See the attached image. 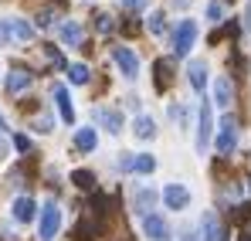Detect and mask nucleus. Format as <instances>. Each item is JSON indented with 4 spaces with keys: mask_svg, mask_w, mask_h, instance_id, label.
Wrapping results in <instances>:
<instances>
[{
    "mask_svg": "<svg viewBox=\"0 0 251 241\" xmlns=\"http://www.w3.org/2000/svg\"><path fill=\"white\" fill-rule=\"evenodd\" d=\"M238 146V119L234 116H224L217 122V153L221 157H231Z\"/></svg>",
    "mask_w": 251,
    "mask_h": 241,
    "instance_id": "f257e3e1",
    "label": "nucleus"
},
{
    "mask_svg": "<svg viewBox=\"0 0 251 241\" xmlns=\"http://www.w3.org/2000/svg\"><path fill=\"white\" fill-rule=\"evenodd\" d=\"M194 41H197V24H194V21H180L176 38H173V54H176V58H187L190 48H194Z\"/></svg>",
    "mask_w": 251,
    "mask_h": 241,
    "instance_id": "f03ea898",
    "label": "nucleus"
},
{
    "mask_svg": "<svg viewBox=\"0 0 251 241\" xmlns=\"http://www.w3.org/2000/svg\"><path fill=\"white\" fill-rule=\"evenodd\" d=\"M58 228H61V207L54 201H48L41 207V241H54Z\"/></svg>",
    "mask_w": 251,
    "mask_h": 241,
    "instance_id": "7ed1b4c3",
    "label": "nucleus"
},
{
    "mask_svg": "<svg viewBox=\"0 0 251 241\" xmlns=\"http://www.w3.org/2000/svg\"><path fill=\"white\" fill-rule=\"evenodd\" d=\"M210 136H214V112H210V102H201V112H197V150L201 153L210 146Z\"/></svg>",
    "mask_w": 251,
    "mask_h": 241,
    "instance_id": "20e7f679",
    "label": "nucleus"
},
{
    "mask_svg": "<svg viewBox=\"0 0 251 241\" xmlns=\"http://www.w3.org/2000/svg\"><path fill=\"white\" fill-rule=\"evenodd\" d=\"M163 204H167L170 211H183L190 204V190L183 184H167L163 187Z\"/></svg>",
    "mask_w": 251,
    "mask_h": 241,
    "instance_id": "39448f33",
    "label": "nucleus"
},
{
    "mask_svg": "<svg viewBox=\"0 0 251 241\" xmlns=\"http://www.w3.org/2000/svg\"><path fill=\"white\" fill-rule=\"evenodd\" d=\"M143 231L150 241H167L170 238V224L163 221V214H146L143 217Z\"/></svg>",
    "mask_w": 251,
    "mask_h": 241,
    "instance_id": "423d86ee",
    "label": "nucleus"
},
{
    "mask_svg": "<svg viewBox=\"0 0 251 241\" xmlns=\"http://www.w3.org/2000/svg\"><path fill=\"white\" fill-rule=\"evenodd\" d=\"M95 238H102V217L95 214H85L82 221H78V228H75V241H95Z\"/></svg>",
    "mask_w": 251,
    "mask_h": 241,
    "instance_id": "0eeeda50",
    "label": "nucleus"
},
{
    "mask_svg": "<svg viewBox=\"0 0 251 241\" xmlns=\"http://www.w3.org/2000/svg\"><path fill=\"white\" fill-rule=\"evenodd\" d=\"M112 58H116V65L123 68L126 79H136V75H139V58H136V51H129V48H112Z\"/></svg>",
    "mask_w": 251,
    "mask_h": 241,
    "instance_id": "6e6552de",
    "label": "nucleus"
},
{
    "mask_svg": "<svg viewBox=\"0 0 251 241\" xmlns=\"http://www.w3.org/2000/svg\"><path fill=\"white\" fill-rule=\"evenodd\" d=\"M201 231H204V241H227V231H224V221L207 211L204 214V221H201Z\"/></svg>",
    "mask_w": 251,
    "mask_h": 241,
    "instance_id": "1a4fd4ad",
    "label": "nucleus"
},
{
    "mask_svg": "<svg viewBox=\"0 0 251 241\" xmlns=\"http://www.w3.org/2000/svg\"><path fill=\"white\" fill-rule=\"evenodd\" d=\"M31 72H24V68H10V75H7V95H21V92H27L31 88Z\"/></svg>",
    "mask_w": 251,
    "mask_h": 241,
    "instance_id": "9d476101",
    "label": "nucleus"
},
{
    "mask_svg": "<svg viewBox=\"0 0 251 241\" xmlns=\"http://www.w3.org/2000/svg\"><path fill=\"white\" fill-rule=\"evenodd\" d=\"M58 34H61V41L68 44V48H82L85 44V31L78 21H65L61 27H58Z\"/></svg>",
    "mask_w": 251,
    "mask_h": 241,
    "instance_id": "9b49d317",
    "label": "nucleus"
},
{
    "mask_svg": "<svg viewBox=\"0 0 251 241\" xmlns=\"http://www.w3.org/2000/svg\"><path fill=\"white\" fill-rule=\"evenodd\" d=\"M34 217H38V204L31 201V197H24V194H21V197L14 201V221H21V224H31Z\"/></svg>",
    "mask_w": 251,
    "mask_h": 241,
    "instance_id": "f8f14e48",
    "label": "nucleus"
},
{
    "mask_svg": "<svg viewBox=\"0 0 251 241\" xmlns=\"http://www.w3.org/2000/svg\"><path fill=\"white\" fill-rule=\"evenodd\" d=\"M156 190H150V187H143L139 194H132V211L139 214V217H146V214H153V204H156Z\"/></svg>",
    "mask_w": 251,
    "mask_h": 241,
    "instance_id": "ddd939ff",
    "label": "nucleus"
},
{
    "mask_svg": "<svg viewBox=\"0 0 251 241\" xmlns=\"http://www.w3.org/2000/svg\"><path fill=\"white\" fill-rule=\"evenodd\" d=\"M51 95H54V102H58V112H61V119L72 126V122H75V109H72L68 88H65V85H54V88H51Z\"/></svg>",
    "mask_w": 251,
    "mask_h": 241,
    "instance_id": "4468645a",
    "label": "nucleus"
},
{
    "mask_svg": "<svg viewBox=\"0 0 251 241\" xmlns=\"http://www.w3.org/2000/svg\"><path fill=\"white\" fill-rule=\"evenodd\" d=\"M187 79H190V88H194V92H204V88H207V65H204L201 58H194L190 68H187Z\"/></svg>",
    "mask_w": 251,
    "mask_h": 241,
    "instance_id": "2eb2a0df",
    "label": "nucleus"
},
{
    "mask_svg": "<svg viewBox=\"0 0 251 241\" xmlns=\"http://www.w3.org/2000/svg\"><path fill=\"white\" fill-rule=\"evenodd\" d=\"M231 99H234L231 79H227V75H217V81H214V102H217L221 109H227V106H231Z\"/></svg>",
    "mask_w": 251,
    "mask_h": 241,
    "instance_id": "dca6fc26",
    "label": "nucleus"
},
{
    "mask_svg": "<svg viewBox=\"0 0 251 241\" xmlns=\"http://www.w3.org/2000/svg\"><path fill=\"white\" fill-rule=\"evenodd\" d=\"M95 119H99V126H105L109 133H119V129H123V116H119L116 109L99 106V109H95Z\"/></svg>",
    "mask_w": 251,
    "mask_h": 241,
    "instance_id": "f3484780",
    "label": "nucleus"
},
{
    "mask_svg": "<svg viewBox=\"0 0 251 241\" xmlns=\"http://www.w3.org/2000/svg\"><path fill=\"white\" fill-rule=\"evenodd\" d=\"M153 75H156V88H160V92H163V88H167L170 81H173V61H167V58H160V61H156V65H153Z\"/></svg>",
    "mask_w": 251,
    "mask_h": 241,
    "instance_id": "a211bd4d",
    "label": "nucleus"
},
{
    "mask_svg": "<svg viewBox=\"0 0 251 241\" xmlns=\"http://www.w3.org/2000/svg\"><path fill=\"white\" fill-rule=\"evenodd\" d=\"M95 143H99V136H95V129H92V126H82V129L75 133V146H78L82 153H92V150H95Z\"/></svg>",
    "mask_w": 251,
    "mask_h": 241,
    "instance_id": "6ab92c4d",
    "label": "nucleus"
},
{
    "mask_svg": "<svg viewBox=\"0 0 251 241\" xmlns=\"http://www.w3.org/2000/svg\"><path fill=\"white\" fill-rule=\"evenodd\" d=\"M7 27H10V38H17V41L34 38V24H27V21H7Z\"/></svg>",
    "mask_w": 251,
    "mask_h": 241,
    "instance_id": "aec40b11",
    "label": "nucleus"
},
{
    "mask_svg": "<svg viewBox=\"0 0 251 241\" xmlns=\"http://www.w3.org/2000/svg\"><path fill=\"white\" fill-rule=\"evenodd\" d=\"M136 136L139 139H156V122L150 116H136Z\"/></svg>",
    "mask_w": 251,
    "mask_h": 241,
    "instance_id": "412c9836",
    "label": "nucleus"
},
{
    "mask_svg": "<svg viewBox=\"0 0 251 241\" xmlns=\"http://www.w3.org/2000/svg\"><path fill=\"white\" fill-rule=\"evenodd\" d=\"M72 184H75L78 190H95V173H88V170H75V173H72Z\"/></svg>",
    "mask_w": 251,
    "mask_h": 241,
    "instance_id": "4be33fe9",
    "label": "nucleus"
},
{
    "mask_svg": "<svg viewBox=\"0 0 251 241\" xmlns=\"http://www.w3.org/2000/svg\"><path fill=\"white\" fill-rule=\"evenodd\" d=\"M132 170L146 177V173H153V170H156V160H153L150 153H139V157H132Z\"/></svg>",
    "mask_w": 251,
    "mask_h": 241,
    "instance_id": "5701e85b",
    "label": "nucleus"
},
{
    "mask_svg": "<svg viewBox=\"0 0 251 241\" xmlns=\"http://www.w3.org/2000/svg\"><path fill=\"white\" fill-rule=\"evenodd\" d=\"M68 79L75 81V85H88L92 72H88V65H68Z\"/></svg>",
    "mask_w": 251,
    "mask_h": 241,
    "instance_id": "b1692460",
    "label": "nucleus"
},
{
    "mask_svg": "<svg viewBox=\"0 0 251 241\" xmlns=\"http://www.w3.org/2000/svg\"><path fill=\"white\" fill-rule=\"evenodd\" d=\"M150 31H153V34H167V17H163V14H153V17H150Z\"/></svg>",
    "mask_w": 251,
    "mask_h": 241,
    "instance_id": "393cba45",
    "label": "nucleus"
},
{
    "mask_svg": "<svg viewBox=\"0 0 251 241\" xmlns=\"http://www.w3.org/2000/svg\"><path fill=\"white\" fill-rule=\"evenodd\" d=\"M14 146H17V153H31V150H34L31 136H24V133H17V136H14Z\"/></svg>",
    "mask_w": 251,
    "mask_h": 241,
    "instance_id": "a878e982",
    "label": "nucleus"
},
{
    "mask_svg": "<svg viewBox=\"0 0 251 241\" xmlns=\"http://www.w3.org/2000/svg\"><path fill=\"white\" fill-rule=\"evenodd\" d=\"M48 61H51V65H54V68H68V65H65V54H61V51H58V48H54V44H51V48H48Z\"/></svg>",
    "mask_w": 251,
    "mask_h": 241,
    "instance_id": "bb28decb",
    "label": "nucleus"
},
{
    "mask_svg": "<svg viewBox=\"0 0 251 241\" xmlns=\"http://www.w3.org/2000/svg\"><path fill=\"white\" fill-rule=\"evenodd\" d=\"M207 17H210V21H221V17H224V7H221L217 0H210V3H207Z\"/></svg>",
    "mask_w": 251,
    "mask_h": 241,
    "instance_id": "cd10ccee",
    "label": "nucleus"
},
{
    "mask_svg": "<svg viewBox=\"0 0 251 241\" xmlns=\"http://www.w3.org/2000/svg\"><path fill=\"white\" fill-rule=\"evenodd\" d=\"M95 21H99V31H112V27H116V24H112L116 17H109V14H99Z\"/></svg>",
    "mask_w": 251,
    "mask_h": 241,
    "instance_id": "c85d7f7f",
    "label": "nucleus"
},
{
    "mask_svg": "<svg viewBox=\"0 0 251 241\" xmlns=\"http://www.w3.org/2000/svg\"><path fill=\"white\" fill-rule=\"evenodd\" d=\"M3 44H10V27H7V21H0V48Z\"/></svg>",
    "mask_w": 251,
    "mask_h": 241,
    "instance_id": "c756f323",
    "label": "nucleus"
},
{
    "mask_svg": "<svg viewBox=\"0 0 251 241\" xmlns=\"http://www.w3.org/2000/svg\"><path fill=\"white\" fill-rule=\"evenodd\" d=\"M123 7H129V10H143L146 0H123Z\"/></svg>",
    "mask_w": 251,
    "mask_h": 241,
    "instance_id": "7c9ffc66",
    "label": "nucleus"
},
{
    "mask_svg": "<svg viewBox=\"0 0 251 241\" xmlns=\"http://www.w3.org/2000/svg\"><path fill=\"white\" fill-rule=\"evenodd\" d=\"M38 27H51V14H38Z\"/></svg>",
    "mask_w": 251,
    "mask_h": 241,
    "instance_id": "2f4dec72",
    "label": "nucleus"
},
{
    "mask_svg": "<svg viewBox=\"0 0 251 241\" xmlns=\"http://www.w3.org/2000/svg\"><path fill=\"white\" fill-rule=\"evenodd\" d=\"M183 241H204V238H201L197 231H187V235H183Z\"/></svg>",
    "mask_w": 251,
    "mask_h": 241,
    "instance_id": "473e14b6",
    "label": "nucleus"
},
{
    "mask_svg": "<svg viewBox=\"0 0 251 241\" xmlns=\"http://www.w3.org/2000/svg\"><path fill=\"white\" fill-rule=\"evenodd\" d=\"M238 241H251V235H241V238H238Z\"/></svg>",
    "mask_w": 251,
    "mask_h": 241,
    "instance_id": "72a5a7b5",
    "label": "nucleus"
},
{
    "mask_svg": "<svg viewBox=\"0 0 251 241\" xmlns=\"http://www.w3.org/2000/svg\"><path fill=\"white\" fill-rule=\"evenodd\" d=\"M248 184H251V180H248Z\"/></svg>",
    "mask_w": 251,
    "mask_h": 241,
    "instance_id": "f704fd0d",
    "label": "nucleus"
}]
</instances>
